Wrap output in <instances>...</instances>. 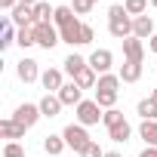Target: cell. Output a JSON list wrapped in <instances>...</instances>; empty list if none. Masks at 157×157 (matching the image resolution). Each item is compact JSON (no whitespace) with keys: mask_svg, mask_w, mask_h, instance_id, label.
I'll return each mask as SVG.
<instances>
[{"mask_svg":"<svg viewBox=\"0 0 157 157\" xmlns=\"http://www.w3.org/2000/svg\"><path fill=\"white\" fill-rule=\"evenodd\" d=\"M40 117H43V114H40V105H31V102H22V105L16 108V114H13V120H19L25 129H31Z\"/></svg>","mask_w":157,"mask_h":157,"instance_id":"8992f818","label":"cell"},{"mask_svg":"<svg viewBox=\"0 0 157 157\" xmlns=\"http://www.w3.org/2000/svg\"><path fill=\"white\" fill-rule=\"evenodd\" d=\"M93 37H96V31H93V25H86V22H83V34H80V46H86V43H93Z\"/></svg>","mask_w":157,"mask_h":157,"instance_id":"1f68e13d","label":"cell"},{"mask_svg":"<svg viewBox=\"0 0 157 157\" xmlns=\"http://www.w3.org/2000/svg\"><path fill=\"white\" fill-rule=\"evenodd\" d=\"M148 46H151V52H157V34H154V37L148 40Z\"/></svg>","mask_w":157,"mask_h":157,"instance_id":"e575fe53","label":"cell"},{"mask_svg":"<svg viewBox=\"0 0 157 157\" xmlns=\"http://www.w3.org/2000/svg\"><path fill=\"white\" fill-rule=\"evenodd\" d=\"M151 6H154V10H157V0H151Z\"/></svg>","mask_w":157,"mask_h":157,"instance_id":"f35d334b","label":"cell"},{"mask_svg":"<svg viewBox=\"0 0 157 157\" xmlns=\"http://www.w3.org/2000/svg\"><path fill=\"white\" fill-rule=\"evenodd\" d=\"M90 62V68L102 77V74H108L111 71V65H114V56H111V49H93V56L86 59Z\"/></svg>","mask_w":157,"mask_h":157,"instance_id":"52a82bcc","label":"cell"},{"mask_svg":"<svg viewBox=\"0 0 157 157\" xmlns=\"http://www.w3.org/2000/svg\"><path fill=\"white\" fill-rule=\"evenodd\" d=\"M151 99H154V102H157V86H154V90H151Z\"/></svg>","mask_w":157,"mask_h":157,"instance_id":"74e56055","label":"cell"},{"mask_svg":"<svg viewBox=\"0 0 157 157\" xmlns=\"http://www.w3.org/2000/svg\"><path fill=\"white\" fill-rule=\"evenodd\" d=\"M62 136H65V145H68V148H74L77 154H83V148L93 142V139H90V132H86V126H80V123L65 126V129H62Z\"/></svg>","mask_w":157,"mask_h":157,"instance_id":"277c9868","label":"cell"},{"mask_svg":"<svg viewBox=\"0 0 157 157\" xmlns=\"http://www.w3.org/2000/svg\"><path fill=\"white\" fill-rule=\"evenodd\" d=\"M34 40H37V46H43V49H52L56 43H62L59 28H56L52 22H34Z\"/></svg>","mask_w":157,"mask_h":157,"instance_id":"5b68a950","label":"cell"},{"mask_svg":"<svg viewBox=\"0 0 157 157\" xmlns=\"http://www.w3.org/2000/svg\"><path fill=\"white\" fill-rule=\"evenodd\" d=\"M136 111H139V117L142 120H157V102L148 96V99H142L139 105H136Z\"/></svg>","mask_w":157,"mask_h":157,"instance_id":"603a6c76","label":"cell"},{"mask_svg":"<svg viewBox=\"0 0 157 157\" xmlns=\"http://www.w3.org/2000/svg\"><path fill=\"white\" fill-rule=\"evenodd\" d=\"M129 136H132L129 120H120V123H114V126L108 129V139H111V142H117V145H126V142H129Z\"/></svg>","mask_w":157,"mask_h":157,"instance_id":"e0dca14e","label":"cell"},{"mask_svg":"<svg viewBox=\"0 0 157 157\" xmlns=\"http://www.w3.org/2000/svg\"><path fill=\"white\" fill-rule=\"evenodd\" d=\"M62 65H65V74H71V80H74V77L80 74V71H83V68H86L90 62H86L83 56H77V52H71V56H68V59H65Z\"/></svg>","mask_w":157,"mask_h":157,"instance_id":"ac0fdd59","label":"cell"},{"mask_svg":"<svg viewBox=\"0 0 157 157\" xmlns=\"http://www.w3.org/2000/svg\"><path fill=\"white\" fill-rule=\"evenodd\" d=\"M142 77V62H123L120 65V80L123 83H136Z\"/></svg>","mask_w":157,"mask_h":157,"instance_id":"d6986e66","label":"cell"},{"mask_svg":"<svg viewBox=\"0 0 157 157\" xmlns=\"http://www.w3.org/2000/svg\"><path fill=\"white\" fill-rule=\"evenodd\" d=\"M37 105H40V114H43V117H49V120H52V117H59V111L65 108V105H62V99H59L56 93H46Z\"/></svg>","mask_w":157,"mask_h":157,"instance_id":"7c38bea8","label":"cell"},{"mask_svg":"<svg viewBox=\"0 0 157 157\" xmlns=\"http://www.w3.org/2000/svg\"><path fill=\"white\" fill-rule=\"evenodd\" d=\"M22 49H28V46H34L37 40H34V25H28V28H19V40H16Z\"/></svg>","mask_w":157,"mask_h":157,"instance_id":"4316f807","label":"cell"},{"mask_svg":"<svg viewBox=\"0 0 157 157\" xmlns=\"http://www.w3.org/2000/svg\"><path fill=\"white\" fill-rule=\"evenodd\" d=\"M19 6V0H0V10H6V13H13Z\"/></svg>","mask_w":157,"mask_h":157,"instance_id":"d6a6232c","label":"cell"},{"mask_svg":"<svg viewBox=\"0 0 157 157\" xmlns=\"http://www.w3.org/2000/svg\"><path fill=\"white\" fill-rule=\"evenodd\" d=\"M71 19H77V13H74L71 6H56V19H52V22H56V28H62V25H68Z\"/></svg>","mask_w":157,"mask_h":157,"instance_id":"d4e9b609","label":"cell"},{"mask_svg":"<svg viewBox=\"0 0 157 157\" xmlns=\"http://www.w3.org/2000/svg\"><path fill=\"white\" fill-rule=\"evenodd\" d=\"M40 83H43V90L46 93H59L65 83H62V71L59 68H46L43 74H40Z\"/></svg>","mask_w":157,"mask_h":157,"instance_id":"2e32d148","label":"cell"},{"mask_svg":"<svg viewBox=\"0 0 157 157\" xmlns=\"http://www.w3.org/2000/svg\"><path fill=\"white\" fill-rule=\"evenodd\" d=\"M108 31H111V37H117V40L132 37V16L123 10V3L108 6Z\"/></svg>","mask_w":157,"mask_h":157,"instance_id":"6da1fadb","label":"cell"},{"mask_svg":"<svg viewBox=\"0 0 157 157\" xmlns=\"http://www.w3.org/2000/svg\"><path fill=\"white\" fill-rule=\"evenodd\" d=\"M93 6H96V0H74V3H71V10H74L77 16H86Z\"/></svg>","mask_w":157,"mask_h":157,"instance_id":"f1b7e54d","label":"cell"},{"mask_svg":"<svg viewBox=\"0 0 157 157\" xmlns=\"http://www.w3.org/2000/svg\"><path fill=\"white\" fill-rule=\"evenodd\" d=\"M65 148H68V145H65V136H52V132H49V136L43 139V151H46L49 157H59Z\"/></svg>","mask_w":157,"mask_h":157,"instance_id":"ffe728a7","label":"cell"},{"mask_svg":"<svg viewBox=\"0 0 157 157\" xmlns=\"http://www.w3.org/2000/svg\"><path fill=\"white\" fill-rule=\"evenodd\" d=\"M123 10L136 19V16H145V10H148V0H123Z\"/></svg>","mask_w":157,"mask_h":157,"instance_id":"484cf974","label":"cell"},{"mask_svg":"<svg viewBox=\"0 0 157 157\" xmlns=\"http://www.w3.org/2000/svg\"><path fill=\"white\" fill-rule=\"evenodd\" d=\"M120 74H102L99 77V83H96V102L108 111L117 105V90H120Z\"/></svg>","mask_w":157,"mask_h":157,"instance_id":"7a4b0ae2","label":"cell"},{"mask_svg":"<svg viewBox=\"0 0 157 157\" xmlns=\"http://www.w3.org/2000/svg\"><path fill=\"white\" fill-rule=\"evenodd\" d=\"M139 157H157V148H148V145H145V151H142Z\"/></svg>","mask_w":157,"mask_h":157,"instance_id":"836d02e7","label":"cell"},{"mask_svg":"<svg viewBox=\"0 0 157 157\" xmlns=\"http://www.w3.org/2000/svg\"><path fill=\"white\" fill-rule=\"evenodd\" d=\"M56 96L62 99V105H74V108H77V105H80V102H83V90H80V86H77L74 80H71V83H65V86H62V90H59Z\"/></svg>","mask_w":157,"mask_h":157,"instance_id":"8fae6325","label":"cell"},{"mask_svg":"<svg viewBox=\"0 0 157 157\" xmlns=\"http://www.w3.org/2000/svg\"><path fill=\"white\" fill-rule=\"evenodd\" d=\"M3 157H25V148H22L19 142H6V148H3Z\"/></svg>","mask_w":157,"mask_h":157,"instance_id":"f546056e","label":"cell"},{"mask_svg":"<svg viewBox=\"0 0 157 157\" xmlns=\"http://www.w3.org/2000/svg\"><path fill=\"white\" fill-rule=\"evenodd\" d=\"M74 83L80 86V90H96V83H99V77H96V71H93V68L86 65V68H83L80 74L74 77Z\"/></svg>","mask_w":157,"mask_h":157,"instance_id":"7402d4cb","label":"cell"},{"mask_svg":"<svg viewBox=\"0 0 157 157\" xmlns=\"http://www.w3.org/2000/svg\"><path fill=\"white\" fill-rule=\"evenodd\" d=\"M105 157H120V154L117 151H105Z\"/></svg>","mask_w":157,"mask_h":157,"instance_id":"8d00e7d4","label":"cell"},{"mask_svg":"<svg viewBox=\"0 0 157 157\" xmlns=\"http://www.w3.org/2000/svg\"><path fill=\"white\" fill-rule=\"evenodd\" d=\"M80 157H105V151L99 148V142H90V145L83 148V154H80Z\"/></svg>","mask_w":157,"mask_h":157,"instance_id":"4dcf8cb0","label":"cell"},{"mask_svg":"<svg viewBox=\"0 0 157 157\" xmlns=\"http://www.w3.org/2000/svg\"><path fill=\"white\" fill-rule=\"evenodd\" d=\"M80 34H83V22H80V19H71L68 25L59 28L62 43H71V46H80Z\"/></svg>","mask_w":157,"mask_h":157,"instance_id":"ba28073f","label":"cell"},{"mask_svg":"<svg viewBox=\"0 0 157 157\" xmlns=\"http://www.w3.org/2000/svg\"><path fill=\"white\" fill-rule=\"evenodd\" d=\"M139 136L145 139V145H148V148H157V120H142Z\"/></svg>","mask_w":157,"mask_h":157,"instance_id":"44dd1931","label":"cell"},{"mask_svg":"<svg viewBox=\"0 0 157 157\" xmlns=\"http://www.w3.org/2000/svg\"><path fill=\"white\" fill-rule=\"evenodd\" d=\"M52 19H56V6H49V3L40 0L34 6V22H52Z\"/></svg>","mask_w":157,"mask_h":157,"instance_id":"cb8c5ba5","label":"cell"},{"mask_svg":"<svg viewBox=\"0 0 157 157\" xmlns=\"http://www.w3.org/2000/svg\"><path fill=\"white\" fill-rule=\"evenodd\" d=\"M16 74H19V80H22V83H34V80H40V68H37V62L28 59V56L16 65Z\"/></svg>","mask_w":157,"mask_h":157,"instance_id":"9c48e42d","label":"cell"},{"mask_svg":"<svg viewBox=\"0 0 157 157\" xmlns=\"http://www.w3.org/2000/svg\"><path fill=\"white\" fill-rule=\"evenodd\" d=\"M102 117H105V108L96 99H83L80 105H77V123L80 126H96Z\"/></svg>","mask_w":157,"mask_h":157,"instance_id":"3957f363","label":"cell"},{"mask_svg":"<svg viewBox=\"0 0 157 157\" xmlns=\"http://www.w3.org/2000/svg\"><path fill=\"white\" fill-rule=\"evenodd\" d=\"M10 19H13V25H16V28H28V25H34V6L19 3V6L10 13Z\"/></svg>","mask_w":157,"mask_h":157,"instance_id":"5bb4252c","label":"cell"},{"mask_svg":"<svg viewBox=\"0 0 157 157\" xmlns=\"http://www.w3.org/2000/svg\"><path fill=\"white\" fill-rule=\"evenodd\" d=\"M120 120H126V117H123V111H117V108H108V111H105V117H102L105 129H111V126H114V123H120Z\"/></svg>","mask_w":157,"mask_h":157,"instance_id":"83f0119b","label":"cell"},{"mask_svg":"<svg viewBox=\"0 0 157 157\" xmlns=\"http://www.w3.org/2000/svg\"><path fill=\"white\" fill-rule=\"evenodd\" d=\"M19 3H25V6H37L40 0H19Z\"/></svg>","mask_w":157,"mask_h":157,"instance_id":"d590c367","label":"cell"},{"mask_svg":"<svg viewBox=\"0 0 157 157\" xmlns=\"http://www.w3.org/2000/svg\"><path fill=\"white\" fill-rule=\"evenodd\" d=\"M0 139H10V142H16V139H25V126H22L19 120H13V117L0 120Z\"/></svg>","mask_w":157,"mask_h":157,"instance_id":"4fadbf2b","label":"cell"},{"mask_svg":"<svg viewBox=\"0 0 157 157\" xmlns=\"http://www.w3.org/2000/svg\"><path fill=\"white\" fill-rule=\"evenodd\" d=\"M123 56H126V62H142L145 59V43L139 37H126L123 40Z\"/></svg>","mask_w":157,"mask_h":157,"instance_id":"9a60e30c","label":"cell"},{"mask_svg":"<svg viewBox=\"0 0 157 157\" xmlns=\"http://www.w3.org/2000/svg\"><path fill=\"white\" fill-rule=\"evenodd\" d=\"M132 37L151 40V37H154V19H151V16H136V19H132Z\"/></svg>","mask_w":157,"mask_h":157,"instance_id":"30bf717a","label":"cell"}]
</instances>
